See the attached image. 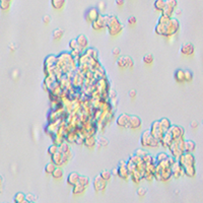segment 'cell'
Listing matches in <instances>:
<instances>
[{
	"mask_svg": "<svg viewBox=\"0 0 203 203\" xmlns=\"http://www.w3.org/2000/svg\"><path fill=\"white\" fill-rule=\"evenodd\" d=\"M149 131H150V134H151L156 139H157V140H160L161 137L164 136V134L166 133L164 131L163 127H161L160 121H155V122H153L151 124V126H150Z\"/></svg>",
	"mask_w": 203,
	"mask_h": 203,
	"instance_id": "277c9868",
	"label": "cell"
},
{
	"mask_svg": "<svg viewBox=\"0 0 203 203\" xmlns=\"http://www.w3.org/2000/svg\"><path fill=\"white\" fill-rule=\"evenodd\" d=\"M175 12H176L177 16H180V14H181V10H180V9H177V10H175Z\"/></svg>",
	"mask_w": 203,
	"mask_h": 203,
	"instance_id": "9f6ffc18",
	"label": "cell"
},
{
	"mask_svg": "<svg viewBox=\"0 0 203 203\" xmlns=\"http://www.w3.org/2000/svg\"><path fill=\"white\" fill-rule=\"evenodd\" d=\"M63 35H64V31L62 29H56L52 33V38L55 41H59L63 38Z\"/></svg>",
	"mask_w": 203,
	"mask_h": 203,
	"instance_id": "f1b7e54d",
	"label": "cell"
},
{
	"mask_svg": "<svg viewBox=\"0 0 203 203\" xmlns=\"http://www.w3.org/2000/svg\"><path fill=\"white\" fill-rule=\"evenodd\" d=\"M180 29V24L178 20L176 18H171L169 22L165 25L157 24L155 29V32L156 35L163 36V37H172L178 33Z\"/></svg>",
	"mask_w": 203,
	"mask_h": 203,
	"instance_id": "6da1fadb",
	"label": "cell"
},
{
	"mask_svg": "<svg viewBox=\"0 0 203 203\" xmlns=\"http://www.w3.org/2000/svg\"><path fill=\"white\" fill-rule=\"evenodd\" d=\"M153 5H155L156 10L163 12L165 6H166V0H156V1H155V4H153Z\"/></svg>",
	"mask_w": 203,
	"mask_h": 203,
	"instance_id": "f546056e",
	"label": "cell"
},
{
	"mask_svg": "<svg viewBox=\"0 0 203 203\" xmlns=\"http://www.w3.org/2000/svg\"><path fill=\"white\" fill-rule=\"evenodd\" d=\"M173 140H174V139H173L171 133L168 131V132L165 133L164 136L161 137V139L160 140V145L163 146L164 148H169V146H170V144L172 143Z\"/></svg>",
	"mask_w": 203,
	"mask_h": 203,
	"instance_id": "ac0fdd59",
	"label": "cell"
},
{
	"mask_svg": "<svg viewBox=\"0 0 203 203\" xmlns=\"http://www.w3.org/2000/svg\"><path fill=\"white\" fill-rule=\"evenodd\" d=\"M146 192H147V191H146L145 188H139L137 190V195L139 197H143L146 195Z\"/></svg>",
	"mask_w": 203,
	"mask_h": 203,
	"instance_id": "ee69618b",
	"label": "cell"
},
{
	"mask_svg": "<svg viewBox=\"0 0 203 203\" xmlns=\"http://www.w3.org/2000/svg\"><path fill=\"white\" fill-rule=\"evenodd\" d=\"M112 175H114V176H118V169H117V168L114 169V170L112 171Z\"/></svg>",
	"mask_w": 203,
	"mask_h": 203,
	"instance_id": "11a10c76",
	"label": "cell"
},
{
	"mask_svg": "<svg viewBox=\"0 0 203 203\" xmlns=\"http://www.w3.org/2000/svg\"><path fill=\"white\" fill-rule=\"evenodd\" d=\"M107 29H108L109 34H110L111 36L115 37V36H118L119 34L123 31V25L119 21L117 16H110L109 20H108Z\"/></svg>",
	"mask_w": 203,
	"mask_h": 203,
	"instance_id": "3957f363",
	"label": "cell"
},
{
	"mask_svg": "<svg viewBox=\"0 0 203 203\" xmlns=\"http://www.w3.org/2000/svg\"><path fill=\"white\" fill-rule=\"evenodd\" d=\"M196 149V144L193 140H185V152H190V153H193L194 150Z\"/></svg>",
	"mask_w": 203,
	"mask_h": 203,
	"instance_id": "484cf974",
	"label": "cell"
},
{
	"mask_svg": "<svg viewBox=\"0 0 203 203\" xmlns=\"http://www.w3.org/2000/svg\"><path fill=\"white\" fill-rule=\"evenodd\" d=\"M169 132L171 133L172 137L174 140H179V139L184 138V133H185V130H184L181 126L178 125H172Z\"/></svg>",
	"mask_w": 203,
	"mask_h": 203,
	"instance_id": "9c48e42d",
	"label": "cell"
},
{
	"mask_svg": "<svg viewBox=\"0 0 203 203\" xmlns=\"http://www.w3.org/2000/svg\"><path fill=\"white\" fill-rule=\"evenodd\" d=\"M86 190V187L81 185L80 183H77L76 185H74L72 187V194L74 196H79V195H82Z\"/></svg>",
	"mask_w": 203,
	"mask_h": 203,
	"instance_id": "44dd1931",
	"label": "cell"
},
{
	"mask_svg": "<svg viewBox=\"0 0 203 203\" xmlns=\"http://www.w3.org/2000/svg\"><path fill=\"white\" fill-rule=\"evenodd\" d=\"M129 97L130 99H135L136 97V91H134V89H131V91L129 92Z\"/></svg>",
	"mask_w": 203,
	"mask_h": 203,
	"instance_id": "816d5d0a",
	"label": "cell"
},
{
	"mask_svg": "<svg viewBox=\"0 0 203 203\" xmlns=\"http://www.w3.org/2000/svg\"><path fill=\"white\" fill-rule=\"evenodd\" d=\"M174 78H175V80L178 82V83H184V82H186L185 81V70L177 69L175 71Z\"/></svg>",
	"mask_w": 203,
	"mask_h": 203,
	"instance_id": "ffe728a7",
	"label": "cell"
},
{
	"mask_svg": "<svg viewBox=\"0 0 203 203\" xmlns=\"http://www.w3.org/2000/svg\"><path fill=\"white\" fill-rule=\"evenodd\" d=\"M92 186H93V189L97 193L99 192H105V190H106V187H107V182L104 181L103 179L101 178L100 175L96 177L95 179H93V182H92Z\"/></svg>",
	"mask_w": 203,
	"mask_h": 203,
	"instance_id": "30bf717a",
	"label": "cell"
},
{
	"mask_svg": "<svg viewBox=\"0 0 203 203\" xmlns=\"http://www.w3.org/2000/svg\"><path fill=\"white\" fill-rule=\"evenodd\" d=\"M134 155H136V156H140V157H143V156H145L146 155H147V152H146L145 150H143V149H137L136 151H135Z\"/></svg>",
	"mask_w": 203,
	"mask_h": 203,
	"instance_id": "f6af8a7d",
	"label": "cell"
},
{
	"mask_svg": "<svg viewBox=\"0 0 203 203\" xmlns=\"http://www.w3.org/2000/svg\"><path fill=\"white\" fill-rule=\"evenodd\" d=\"M0 7H1L2 10H8L10 7V2L9 1H5V0H0Z\"/></svg>",
	"mask_w": 203,
	"mask_h": 203,
	"instance_id": "ab89813d",
	"label": "cell"
},
{
	"mask_svg": "<svg viewBox=\"0 0 203 203\" xmlns=\"http://www.w3.org/2000/svg\"><path fill=\"white\" fill-rule=\"evenodd\" d=\"M68 46H69L70 50H72V51L77 50V48H79V47H78V44H77V40L76 39L71 40L70 42H69V44H68Z\"/></svg>",
	"mask_w": 203,
	"mask_h": 203,
	"instance_id": "60d3db41",
	"label": "cell"
},
{
	"mask_svg": "<svg viewBox=\"0 0 203 203\" xmlns=\"http://www.w3.org/2000/svg\"><path fill=\"white\" fill-rule=\"evenodd\" d=\"M195 52V47L192 43H186L182 45L181 49H180V53L184 56H192Z\"/></svg>",
	"mask_w": 203,
	"mask_h": 203,
	"instance_id": "9a60e30c",
	"label": "cell"
},
{
	"mask_svg": "<svg viewBox=\"0 0 203 203\" xmlns=\"http://www.w3.org/2000/svg\"><path fill=\"white\" fill-rule=\"evenodd\" d=\"M101 16L100 14V11L96 7H91V8H88V11L85 12V20L88 22H91L92 24L93 21H96L99 16Z\"/></svg>",
	"mask_w": 203,
	"mask_h": 203,
	"instance_id": "8fae6325",
	"label": "cell"
},
{
	"mask_svg": "<svg viewBox=\"0 0 203 203\" xmlns=\"http://www.w3.org/2000/svg\"><path fill=\"white\" fill-rule=\"evenodd\" d=\"M14 202L16 203H24L25 202V195L22 192H18L14 195Z\"/></svg>",
	"mask_w": 203,
	"mask_h": 203,
	"instance_id": "d6a6232c",
	"label": "cell"
},
{
	"mask_svg": "<svg viewBox=\"0 0 203 203\" xmlns=\"http://www.w3.org/2000/svg\"><path fill=\"white\" fill-rule=\"evenodd\" d=\"M117 65L118 67H120L121 69L124 68H133V60L131 59L129 56H122V57H119L117 59Z\"/></svg>",
	"mask_w": 203,
	"mask_h": 203,
	"instance_id": "ba28073f",
	"label": "cell"
},
{
	"mask_svg": "<svg viewBox=\"0 0 203 203\" xmlns=\"http://www.w3.org/2000/svg\"><path fill=\"white\" fill-rule=\"evenodd\" d=\"M25 202H27V201H25ZM25 202H24V203H25Z\"/></svg>",
	"mask_w": 203,
	"mask_h": 203,
	"instance_id": "680465c9",
	"label": "cell"
},
{
	"mask_svg": "<svg viewBox=\"0 0 203 203\" xmlns=\"http://www.w3.org/2000/svg\"><path fill=\"white\" fill-rule=\"evenodd\" d=\"M159 121H160V125H161V127H163L165 132H168V131L170 130L171 126H172V123H171L170 120H169L168 118H161L160 120H159Z\"/></svg>",
	"mask_w": 203,
	"mask_h": 203,
	"instance_id": "83f0119b",
	"label": "cell"
},
{
	"mask_svg": "<svg viewBox=\"0 0 203 203\" xmlns=\"http://www.w3.org/2000/svg\"><path fill=\"white\" fill-rule=\"evenodd\" d=\"M120 49L119 48H114L113 49V51H112V55H113V57L116 58V59H118V57L120 56Z\"/></svg>",
	"mask_w": 203,
	"mask_h": 203,
	"instance_id": "bcb514c9",
	"label": "cell"
},
{
	"mask_svg": "<svg viewBox=\"0 0 203 203\" xmlns=\"http://www.w3.org/2000/svg\"><path fill=\"white\" fill-rule=\"evenodd\" d=\"M142 160H143L146 165L155 164V161H156V160H153V157L150 156V155H148V153H147V155H146L145 156L142 157Z\"/></svg>",
	"mask_w": 203,
	"mask_h": 203,
	"instance_id": "f35d334b",
	"label": "cell"
},
{
	"mask_svg": "<svg viewBox=\"0 0 203 203\" xmlns=\"http://www.w3.org/2000/svg\"><path fill=\"white\" fill-rule=\"evenodd\" d=\"M65 5V0H51V6L56 10H61Z\"/></svg>",
	"mask_w": 203,
	"mask_h": 203,
	"instance_id": "4316f807",
	"label": "cell"
},
{
	"mask_svg": "<svg viewBox=\"0 0 203 203\" xmlns=\"http://www.w3.org/2000/svg\"><path fill=\"white\" fill-rule=\"evenodd\" d=\"M150 131L149 130H145L143 133H142L141 137H140V144L142 147L144 148H147L148 146V140H149V137H150Z\"/></svg>",
	"mask_w": 203,
	"mask_h": 203,
	"instance_id": "7402d4cb",
	"label": "cell"
},
{
	"mask_svg": "<svg viewBox=\"0 0 203 203\" xmlns=\"http://www.w3.org/2000/svg\"><path fill=\"white\" fill-rule=\"evenodd\" d=\"M109 17H110V16H100L99 18L92 24V29H95V31H101V29L107 28Z\"/></svg>",
	"mask_w": 203,
	"mask_h": 203,
	"instance_id": "8992f818",
	"label": "cell"
},
{
	"mask_svg": "<svg viewBox=\"0 0 203 203\" xmlns=\"http://www.w3.org/2000/svg\"><path fill=\"white\" fill-rule=\"evenodd\" d=\"M112 172H110V171H103V172H101V174H100V177L102 179L104 180V181H106V182H108V181H110L111 180V178H112Z\"/></svg>",
	"mask_w": 203,
	"mask_h": 203,
	"instance_id": "836d02e7",
	"label": "cell"
},
{
	"mask_svg": "<svg viewBox=\"0 0 203 203\" xmlns=\"http://www.w3.org/2000/svg\"><path fill=\"white\" fill-rule=\"evenodd\" d=\"M116 4L118 6H123L124 5V0H116Z\"/></svg>",
	"mask_w": 203,
	"mask_h": 203,
	"instance_id": "db71d44e",
	"label": "cell"
},
{
	"mask_svg": "<svg viewBox=\"0 0 203 203\" xmlns=\"http://www.w3.org/2000/svg\"><path fill=\"white\" fill-rule=\"evenodd\" d=\"M78 183H80L81 185H83L85 187H88L89 185V179H88V177H86V176H80L79 177V182Z\"/></svg>",
	"mask_w": 203,
	"mask_h": 203,
	"instance_id": "74e56055",
	"label": "cell"
},
{
	"mask_svg": "<svg viewBox=\"0 0 203 203\" xmlns=\"http://www.w3.org/2000/svg\"><path fill=\"white\" fill-rule=\"evenodd\" d=\"M128 25H131V27H133V25H136V17L135 16H130L129 18H128Z\"/></svg>",
	"mask_w": 203,
	"mask_h": 203,
	"instance_id": "7dc6e473",
	"label": "cell"
},
{
	"mask_svg": "<svg viewBox=\"0 0 203 203\" xmlns=\"http://www.w3.org/2000/svg\"><path fill=\"white\" fill-rule=\"evenodd\" d=\"M118 169V177L123 180H127L130 176V172L127 168L126 164H120V166L117 168Z\"/></svg>",
	"mask_w": 203,
	"mask_h": 203,
	"instance_id": "e0dca14e",
	"label": "cell"
},
{
	"mask_svg": "<svg viewBox=\"0 0 203 203\" xmlns=\"http://www.w3.org/2000/svg\"><path fill=\"white\" fill-rule=\"evenodd\" d=\"M50 20H51V17L49 16H45L43 17V22H44L45 25H49V24H50Z\"/></svg>",
	"mask_w": 203,
	"mask_h": 203,
	"instance_id": "f907efd6",
	"label": "cell"
},
{
	"mask_svg": "<svg viewBox=\"0 0 203 203\" xmlns=\"http://www.w3.org/2000/svg\"><path fill=\"white\" fill-rule=\"evenodd\" d=\"M97 144H99V147H103V146H108V140L106 138L101 137L97 141Z\"/></svg>",
	"mask_w": 203,
	"mask_h": 203,
	"instance_id": "7bdbcfd3",
	"label": "cell"
},
{
	"mask_svg": "<svg viewBox=\"0 0 203 203\" xmlns=\"http://www.w3.org/2000/svg\"><path fill=\"white\" fill-rule=\"evenodd\" d=\"M79 177H80V175L76 172L70 173L68 177H67V184L73 187L74 185H76V184L79 182Z\"/></svg>",
	"mask_w": 203,
	"mask_h": 203,
	"instance_id": "d6986e66",
	"label": "cell"
},
{
	"mask_svg": "<svg viewBox=\"0 0 203 203\" xmlns=\"http://www.w3.org/2000/svg\"><path fill=\"white\" fill-rule=\"evenodd\" d=\"M193 80V73L189 70H185V81L191 82Z\"/></svg>",
	"mask_w": 203,
	"mask_h": 203,
	"instance_id": "b9f144b4",
	"label": "cell"
},
{
	"mask_svg": "<svg viewBox=\"0 0 203 203\" xmlns=\"http://www.w3.org/2000/svg\"><path fill=\"white\" fill-rule=\"evenodd\" d=\"M169 157V156L167 155L166 152H159L157 153V156H156V164L157 163H160V161H163L165 160H167Z\"/></svg>",
	"mask_w": 203,
	"mask_h": 203,
	"instance_id": "8d00e7d4",
	"label": "cell"
},
{
	"mask_svg": "<svg viewBox=\"0 0 203 203\" xmlns=\"http://www.w3.org/2000/svg\"><path fill=\"white\" fill-rule=\"evenodd\" d=\"M130 117L131 116L128 115V114H121L117 118V125L119 127H121V128H127V127H129V122H130Z\"/></svg>",
	"mask_w": 203,
	"mask_h": 203,
	"instance_id": "5bb4252c",
	"label": "cell"
},
{
	"mask_svg": "<svg viewBox=\"0 0 203 203\" xmlns=\"http://www.w3.org/2000/svg\"><path fill=\"white\" fill-rule=\"evenodd\" d=\"M51 176L53 177V179H55V180L62 179V177H63V170H62L61 168H56L55 171L53 172V174H52Z\"/></svg>",
	"mask_w": 203,
	"mask_h": 203,
	"instance_id": "1f68e13d",
	"label": "cell"
},
{
	"mask_svg": "<svg viewBox=\"0 0 203 203\" xmlns=\"http://www.w3.org/2000/svg\"><path fill=\"white\" fill-rule=\"evenodd\" d=\"M171 169H172V175L175 179H179L180 177L184 176V168L181 166V164L178 160L173 165Z\"/></svg>",
	"mask_w": 203,
	"mask_h": 203,
	"instance_id": "4fadbf2b",
	"label": "cell"
},
{
	"mask_svg": "<svg viewBox=\"0 0 203 203\" xmlns=\"http://www.w3.org/2000/svg\"><path fill=\"white\" fill-rule=\"evenodd\" d=\"M59 150V147H58V145H56V144H52L51 146H49V148L47 150V153L50 156H54L56 152H57Z\"/></svg>",
	"mask_w": 203,
	"mask_h": 203,
	"instance_id": "d590c367",
	"label": "cell"
},
{
	"mask_svg": "<svg viewBox=\"0 0 203 203\" xmlns=\"http://www.w3.org/2000/svg\"><path fill=\"white\" fill-rule=\"evenodd\" d=\"M34 200H35V196H34L33 194L25 195V201H27L28 203H33Z\"/></svg>",
	"mask_w": 203,
	"mask_h": 203,
	"instance_id": "c3c4849f",
	"label": "cell"
},
{
	"mask_svg": "<svg viewBox=\"0 0 203 203\" xmlns=\"http://www.w3.org/2000/svg\"><path fill=\"white\" fill-rule=\"evenodd\" d=\"M51 157H52V163H53L56 167H62L63 165H65L67 161H68V160H66L65 157L63 156L62 152L59 151V150Z\"/></svg>",
	"mask_w": 203,
	"mask_h": 203,
	"instance_id": "7c38bea8",
	"label": "cell"
},
{
	"mask_svg": "<svg viewBox=\"0 0 203 203\" xmlns=\"http://www.w3.org/2000/svg\"><path fill=\"white\" fill-rule=\"evenodd\" d=\"M97 143V140H96L93 136H88V137H86L85 139H83L84 146H85V147L89 148V149H92V148L95 147Z\"/></svg>",
	"mask_w": 203,
	"mask_h": 203,
	"instance_id": "cb8c5ba5",
	"label": "cell"
},
{
	"mask_svg": "<svg viewBox=\"0 0 203 203\" xmlns=\"http://www.w3.org/2000/svg\"><path fill=\"white\" fill-rule=\"evenodd\" d=\"M142 126V121L141 119L136 115H132L130 117V122H129V127L128 128L132 130H138L140 129Z\"/></svg>",
	"mask_w": 203,
	"mask_h": 203,
	"instance_id": "2e32d148",
	"label": "cell"
},
{
	"mask_svg": "<svg viewBox=\"0 0 203 203\" xmlns=\"http://www.w3.org/2000/svg\"><path fill=\"white\" fill-rule=\"evenodd\" d=\"M142 61H143V63L146 65H151L153 63V56L151 54H146L143 56V58H142Z\"/></svg>",
	"mask_w": 203,
	"mask_h": 203,
	"instance_id": "e575fe53",
	"label": "cell"
},
{
	"mask_svg": "<svg viewBox=\"0 0 203 203\" xmlns=\"http://www.w3.org/2000/svg\"><path fill=\"white\" fill-rule=\"evenodd\" d=\"M77 40V44H78V47L80 49H86L88 47V40L84 35H79L77 36L76 38Z\"/></svg>",
	"mask_w": 203,
	"mask_h": 203,
	"instance_id": "603a6c76",
	"label": "cell"
},
{
	"mask_svg": "<svg viewBox=\"0 0 203 203\" xmlns=\"http://www.w3.org/2000/svg\"><path fill=\"white\" fill-rule=\"evenodd\" d=\"M198 126H199V123H198L197 121H193V122H191V128L196 129Z\"/></svg>",
	"mask_w": 203,
	"mask_h": 203,
	"instance_id": "f5cc1de1",
	"label": "cell"
},
{
	"mask_svg": "<svg viewBox=\"0 0 203 203\" xmlns=\"http://www.w3.org/2000/svg\"><path fill=\"white\" fill-rule=\"evenodd\" d=\"M184 175L189 177V178H193L196 175V169L195 166H187L184 167Z\"/></svg>",
	"mask_w": 203,
	"mask_h": 203,
	"instance_id": "d4e9b609",
	"label": "cell"
},
{
	"mask_svg": "<svg viewBox=\"0 0 203 203\" xmlns=\"http://www.w3.org/2000/svg\"><path fill=\"white\" fill-rule=\"evenodd\" d=\"M177 7V0H166V6L163 10L161 14L166 16L168 17H172V16L174 14L175 10Z\"/></svg>",
	"mask_w": 203,
	"mask_h": 203,
	"instance_id": "52a82bcc",
	"label": "cell"
},
{
	"mask_svg": "<svg viewBox=\"0 0 203 203\" xmlns=\"http://www.w3.org/2000/svg\"><path fill=\"white\" fill-rule=\"evenodd\" d=\"M57 168L55 166V165L52 163V161H50L49 164L46 165V167H45V174H47V175H52L53 174V172L55 171V169Z\"/></svg>",
	"mask_w": 203,
	"mask_h": 203,
	"instance_id": "4dcf8cb0",
	"label": "cell"
},
{
	"mask_svg": "<svg viewBox=\"0 0 203 203\" xmlns=\"http://www.w3.org/2000/svg\"><path fill=\"white\" fill-rule=\"evenodd\" d=\"M97 9H99L100 12H104L106 10V4L104 2H100L99 5H97Z\"/></svg>",
	"mask_w": 203,
	"mask_h": 203,
	"instance_id": "681fc988",
	"label": "cell"
},
{
	"mask_svg": "<svg viewBox=\"0 0 203 203\" xmlns=\"http://www.w3.org/2000/svg\"><path fill=\"white\" fill-rule=\"evenodd\" d=\"M5 1H9V2H11V0H5Z\"/></svg>",
	"mask_w": 203,
	"mask_h": 203,
	"instance_id": "6f0895ef",
	"label": "cell"
},
{
	"mask_svg": "<svg viewBox=\"0 0 203 203\" xmlns=\"http://www.w3.org/2000/svg\"><path fill=\"white\" fill-rule=\"evenodd\" d=\"M178 161L181 164V166L184 167H187V166H195V157L193 156V153H190V152H184L183 155L179 157Z\"/></svg>",
	"mask_w": 203,
	"mask_h": 203,
	"instance_id": "5b68a950",
	"label": "cell"
},
{
	"mask_svg": "<svg viewBox=\"0 0 203 203\" xmlns=\"http://www.w3.org/2000/svg\"><path fill=\"white\" fill-rule=\"evenodd\" d=\"M169 150L171 151L172 156H174L178 160L179 157L185 152V140H184V138L179 139V140H173L169 146Z\"/></svg>",
	"mask_w": 203,
	"mask_h": 203,
	"instance_id": "7a4b0ae2",
	"label": "cell"
}]
</instances>
